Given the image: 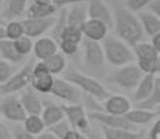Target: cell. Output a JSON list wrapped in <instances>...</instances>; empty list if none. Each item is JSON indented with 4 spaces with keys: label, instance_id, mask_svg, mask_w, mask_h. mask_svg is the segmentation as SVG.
<instances>
[{
    "label": "cell",
    "instance_id": "cell-1",
    "mask_svg": "<svg viewBox=\"0 0 160 139\" xmlns=\"http://www.w3.org/2000/svg\"><path fill=\"white\" fill-rule=\"evenodd\" d=\"M113 29L114 35L132 47L145 38V32L138 14L127 7H118L113 11Z\"/></svg>",
    "mask_w": 160,
    "mask_h": 139
},
{
    "label": "cell",
    "instance_id": "cell-2",
    "mask_svg": "<svg viewBox=\"0 0 160 139\" xmlns=\"http://www.w3.org/2000/svg\"><path fill=\"white\" fill-rule=\"evenodd\" d=\"M61 77L74 83L75 86H78L85 95L98 99L99 102H104L112 95L109 92V89L103 85V82L99 81V78L89 75L85 71L82 72V71H78L75 68H67L61 74Z\"/></svg>",
    "mask_w": 160,
    "mask_h": 139
},
{
    "label": "cell",
    "instance_id": "cell-3",
    "mask_svg": "<svg viewBox=\"0 0 160 139\" xmlns=\"http://www.w3.org/2000/svg\"><path fill=\"white\" fill-rule=\"evenodd\" d=\"M106 56V63L113 67H121L125 64L135 63V53L132 46L120 39L117 35H107L102 41Z\"/></svg>",
    "mask_w": 160,
    "mask_h": 139
},
{
    "label": "cell",
    "instance_id": "cell-4",
    "mask_svg": "<svg viewBox=\"0 0 160 139\" xmlns=\"http://www.w3.org/2000/svg\"><path fill=\"white\" fill-rule=\"evenodd\" d=\"M82 45V67L84 71L89 75H93L96 78L102 77L104 72V66H106V56L102 42L91 41V39H84Z\"/></svg>",
    "mask_w": 160,
    "mask_h": 139
},
{
    "label": "cell",
    "instance_id": "cell-5",
    "mask_svg": "<svg viewBox=\"0 0 160 139\" xmlns=\"http://www.w3.org/2000/svg\"><path fill=\"white\" fill-rule=\"evenodd\" d=\"M143 71L138 67L137 63H130L121 67H116L114 71L104 77V82L116 85L125 91H134L143 77Z\"/></svg>",
    "mask_w": 160,
    "mask_h": 139
},
{
    "label": "cell",
    "instance_id": "cell-6",
    "mask_svg": "<svg viewBox=\"0 0 160 139\" xmlns=\"http://www.w3.org/2000/svg\"><path fill=\"white\" fill-rule=\"evenodd\" d=\"M134 53H135V63L138 64L143 72H152L158 74V63L160 54L152 45V42L142 41L134 46Z\"/></svg>",
    "mask_w": 160,
    "mask_h": 139
},
{
    "label": "cell",
    "instance_id": "cell-7",
    "mask_svg": "<svg viewBox=\"0 0 160 139\" xmlns=\"http://www.w3.org/2000/svg\"><path fill=\"white\" fill-rule=\"evenodd\" d=\"M50 95L68 104H78L84 102V92L63 77H56Z\"/></svg>",
    "mask_w": 160,
    "mask_h": 139
},
{
    "label": "cell",
    "instance_id": "cell-8",
    "mask_svg": "<svg viewBox=\"0 0 160 139\" xmlns=\"http://www.w3.org/2000/svg\"><path fill=\"white\" fill-rule=\"evenodd\" d=\"M32 61L25 63L20 70H17L13 74L7 82L0 85V95H11V93H20L24 88L31 85V79H32V70H33Z\"/></svg>",
    "mask_w": 160,
    "mask_h": 139
},
{
    "label": "cell",
    "instance_id": "cell-9",
    "mask_svg": "<svg viewBox=\"0 0 160 139\" xmlns=\"http://www.w3.org/2000/svg\"><path fill=\"white\" fill-rule=\"evenodd\" d=\"M66 114V118L70 121V124L72 125V128L78 129L79 132L88 135L92 129V120L89 118L88 111L85 109L84 103H78V104H68L64 103L61 104Z\"/></svg>",
    "mask_w": 160,
    "mask_h": 139
},
{
    "label": "cell",
    "instance_id": "cell-10",
    "mask_svg": "<svg viewBox=\"0 0 160 139\" xmlns=\"http://www.w3.org/2000/svg\"><path fill=\"white\" fill-rule=\"evenodd\" d=\"M0 111L3 118L11 122H22L28 116L20 100V96H15V93L3 95L0 99Z\"/></svg>",
    "mask_w": 160,
    "mask_h": 139
},
{
    "label": "cell",
    "instance_id": "cell-11",
    "mask_svg": "<svg viewBox=\"0 0 160 139\" xmlns=\"http://www.w3.org/2000/svg\"><path fill=\"white\" fill-rule=\"evenodd\" d=\"M54 79H56V75H53L50 72V70L48 68L45 61L39 60L38 63L33 64L31 85L33 86V89L36 92H39L42 95H50Z\"/></svg>",
    "mask_w": 160,
    "mask_h": 139
},
{
    "label": "cell",
    "instance_id": "cell-12",
    "mask_svg": "<svg viewBox=\"0 0 160 139\" xmlns=\"http://www.w3.org/2000/svg\"><path fill=\"white\" fill-rule=\"evenodd\" d=\"M88 116L95 124L110 127V128H125V129H137L138 127L131 124L124 116H114L109 114L104 110H95L88 111Z\"/></svg>",
    "mask_w": 160,
    "mask_h": 139
},
{
    "label": "cell",
    "instance_id": "cell-13",
    "mask_svg": "<svg viewBox=\"0 0 160 139\" xmlns=\"http://www.w3.org/2000/svg\"><path fill=\"white\" fill-rule=\"evenodd\" d=\"M56 22V17H46V18H22V24L25 28V35L31 36L32 39H38L45 36L53 28Z\"/></svg>",
    "mask_w": 160,
    "mask_h": 139
},
{
    "label": "cell",
    "instance_id": "cell-14",
    "mask_svg": "<svg viewBox=\"0 0 160 139\" xmlns=\"http://www.w3.org/2000/svg\"><path fill=\"white\" fill-rule=\"evenodd\" d=\"M20 100L28 114H42L43 111L45 103L32 85H28L20 92Z\"/></svg>",
    "mask_w": 160,
    "mask_h": 139
},
{
    "label": "cell",
    "instance_id": "cell-15",
    "mask_svg": "<svg viewBox=\"0 0 160 139\" xmlns=\"http://www.w3.org/2000/svg\"><path fill=\"white\" fill-rule=\"evenodd\" d=\"M109 25L100 20H95V18H88L81 27L82 32H84L85 39H91V41L102 42L107 35H109Z\"/></svg>",
    "mask_w": 160,
    "mask_h": 139
},
{
    "label": "cell",
    "instance_id": "cell-16",
    "mask_svg": "<svg viewBox=\"0 0 160 139\" xmlns=\"http://www.w3.org/2000/svg\"><path fill=\"white\" fill-rule=\"evenodd\" d=\"M132 109L131 100H128L125 96L121 95H110L106 100L103 102V110L109 114L114 116H125Z\"/></svg>",
    "mask_w": 160,
    "mask_h": 139
},
{
    "label": "cell",
    "instance_id": "cell-17",
    "mask_svg": "<svg viewBox=\"0 0 160 139\" xmlns=\"http://www.w3.org/2000/svg\"><path fill=\"white\" fill-rule=\"evenodd\" d=\"M88 14L89 18L100 20L113 28V11L109 8L104 0H88Z\"/></svg>",
    "mask_w": 160,
    "mask_h": 139
},
{
    "label": "cell",
    "instance_id": "cell-18",
    "mask_svg": "<svg viewBox=\"0 0 160 139\" xmlns=\"http://www.w3.org/2000/svg\"><path fill=\"white\" fill-rule=\"evenodd\" d=\"M155 79L156 74H143V77L141 78L139 83L137 85V88L134 89V93H132V102L135 104L142 103V102H145L150 97V95L153 93V88H155Z\"/></svg>",
    "mask_w": 160,
    "mask_h": 139
},
{
    "label": "cell",
    "instance_id": "cell-19",
    "mask_svg": "<svg viewBox=\"0 0 160 139\" xmlns=\"http://www.w3.org/2000/svg\"><path fill=\"white\" fill-rule=\"evenodd\" d=\"M58 52V42L53 36H41L33 43V52L38 60H46L52 54Z\"/></svg>",
    "mask_w": 160,
    "mask_h": 139
},
{
    "label": "cell",
    "instance_id": "cell-20",
    "mask_svg": "<svg viewBox=\"0 0 160 139\" xmlns=\"http://www.w3.org/2000/svg\"><path fill=\"white\" fill-rule=\"evenodd\" d=\"M89 18L88 14V3H78L71 4L68 8H66V21L67 25L82 27L84 22Z\"/></svg>",
    "mask_w": 160,
    "mask_h": 139
},
{
    "label": "cell",
    "instance_id": "cell-21",
    "mask_svg": "<svg viewBox=\"0 0 160 139\" xmlns=\"http://www.w3.org/2000/svg\"><path fill=\"white\" fill-rule=\"evenodd\" d=\"M137 14H138V17H139V20H141L143 32H145L146 36L152 38V36H155L156 33L160 32V18L153 13V11L145 8V10L138 11Z\"/></svg>",
    "mask_w": 160,
    "mask_h": 139
},
{
    "label": "cell",
    "instance_id": "cell-22",
    "mask_svg": "<svg viewBox=\"0 0 160 139\" xmlns=\"http://www.w3.org/2000/svg\"><path fill=\"white\" fill-rule=\"evenodd\" d=\"M124 117L135 127H142V125L150 124L155 120V117H158V113H156V110L135 107V109H131Z\"/></svg>",
    "mask_w": 160,
    "mask_h": 139
},
{
    "label": "cell",
    "instance_id": "cell-23",
    "mask_svg": "<svg viewBox=\"0 0 160 139\" xmlns=\"http://www.w3.org/2000/svg\"><path fill=\"white\" fill-rule=\"evenodd\" d=\"M58 7L53 2L49 3H35L32 2L27 8L25 17L29 18H46V17H53L57 13Z\"/></svg>",
    "mask_w": 160,
    "mask_h": 139
},
{
    "label": "cell",
    "instance_id": "cell-24",
    "mask_svg": "<svg viewBox=\"0 0 160 139\" xmlns=\"http://www.w3.org/2000/svg\"><path fill=\"white\" fill-rule=\"evenodd\" d=\"M102 134L106 139H142V134L138 129H125V128H110V127L99 125Z\"/></svg>",
    "mask_w": 160,
    "mask_h": 139
},
{
    "label": "cell",
    "instance_id": "cell-25",
    "mask_svg": "<svg viewBox=\"0 0 160 139\" xmlns=\"http://www.w3.org/2000/svg\"><path fill=\"white\" fill-rule=\"evenodd\" d=\"M41 116H42V118H43L46 127L54 125L56 122L66 118V114H64V110H63V107H61V104H56V103H45L43 111H42Z\"/></svg>",
    "mask_w": 160,
    "mask_h": 139
},
{
    "label": "cell",
    "instance_id": "cell-26",
    "mask_svg": "<svg viewBox=\"0 0 160 139\" xmlns=\"http://www.w3.org/2000/svg\"><path fill=\"white\" fill-rule=\"evenodd\" d=\"M0 56H2V58H4V60L14 63V64L22 63L27 58L17 52V49L14 46V41L7 39V38L0 39Z\"/></svg>",
    "mask_w": 160,
    "mask_h": 139
},
{
    "label": "cell",
    "instance_id": "cell-27",
    "mask_svg": "<svg viewBox=\"0 0 160 139\" xmlns=\"http://www.w3.org/2000/svg\"><path fill=\"white\" fill-rule=\"evenodd\" d=\"M22 128L33 137H38L48 129V127H46L41 114H28L27 118L22 121Z\"/></svg>",
    "mask_w": 160,
    "mask_h": 139
},
{
    "label": "cell",
    "instance_id": "cell-28",
    "mask_svg": "<svg viewBox=\"0 0 160 139\" xmlns=\"http://www.w3.org/2000/svg\"><path fill=\"white\" fill-rule=\"evenodd\" d=\"M46 63L48 68L50 70V72L53 75H61L64 71L67 70V58H66V54H63L60 50L57 53L52 54L50 57H48L46 60H42Z\"/></svg>",
    "mask_w": 160,
    "mask_h": 139
},
{
    "label": "cell",
    "instance_id": "cell-29",
    "mask_svg": "<svg viewBox=\"0 0 160 139\" xmlns=\"http://www.w3.org/2000/svg\"><path fill=\"white\" fill-rule=\"evenodd\" d=\"M28 6V0H8L6 15L10 20H18L20 17L27 14Z\"/></svg>",
    "mask_w": 160,
    "mask_h": 139
},
{
    "label": "cell",
    "instance_id": "cell-30",
    "mask_svg": "<svg viewBox=\"0 0 160 139\" xmlns=\"http://www.w3.org/2000/svg\"><path fill=\"white\" fill-rule=\"evenodd\" d=\"M160 106V74L156 75L155 79V88H153V93L148 100L142 103H137V107H142V109H149V110H156Z\"/></svg>",
    "mask_w": 160,
    "mask_h": 139
},
{
    "label": "cell",
    "instance_id": "cell-31",
    "mask_svg": "<svg viewBox=\"0 0 160 139\" xmlns=\"http://www.w3.org/2000/svg\"><path fill=\"white\" fill-rule=\"evenodd\" d=\"M4 31L6 38L11 39V41H15V39L25 35V28H24L22 20H10L4 25Z\"/></svg>",
    "mask_w": 160,
    "mask_h": 139
},
{
    "label": "cell",
    "instance_id": "cell-32",
    "mask_svg": "<svg viewBox=\"0 0 160 139\" xmlns=\"http://www.w3.org/2000/svg\"><path fill=\"white\" fill-rule=\"evenodd\" d=\"M84 32H82L81 27H75V25H66L61 32V39L64 41H71V42H75V43H79L81 45L84 42Z\"/></svg>",
    "mask_w": 160,
    "mask_h": 139
},
{
    "label": "cell",
    "instance_id": "cell-33",
    "mask_svg": "<svg viewBox=\"0 0 160 139\" xmlns=\"http://www.w3.org/2000/svg\"><path fill=\"white\" fill-rule=\"evenodd\" d=\"M33 43H35V42L32 41V38H31V36L24 35V36H21V38L15 39V41H14V46H15L17 52L21 56L28 57V56L33 52Z\"/></svg>",
    "mask_w": 160,
    "mask_h": 139
},
{
    "label": "cell",
    "instance_id": "cell-34",
    "mask_svg": "<svg viewBox=\"0 0 160 139\" xmlns=\"http://www.w3.org/2000/svg\"><path fill=\"white\" fill-rule=\"evenodd\" d=\"M15 71H17V68H15L14 63H10L4 58H0V85L7 82Z\"/></svg>",
    "mask_w": 160,
    "mask_h": 139
},
{
    "label": "cell",
    "instance_id": "cell-35",
    "mask_svg": "<svg viewBox=\"0 0 160 139\" xmlns=\"http://www.w3.org/2000/svg\"><path fill=\"white\" fill-rule=\"evenodd\" d=\"M48 129L50 132H53L56 137H58L60 139H63L64 138V135L67 134V132L70 131V129H72V125L70 124V121L67 118H63L61 121H58L56 122L54 125H50V127H48Z\"/></svg>",
    "mask_w": 160,
    "mask_h": 139
},
{
    "label": "cell",
    "instance_id": "cell-36",
    "mask_svg": "<svg viewBox=\"0 0 160 139\" xmlns=\"http://www.w3.org/2000/svg\"><path fill=\"white\" fill-rule=\"evenodd\" d=\"M79 46H81L79 43L71 41H64V39L58 41V50L66 56H75L79 52Z\"/></svg>",
    "mask_w": 160,
    "mask_h": 139
},
{
    "label": "cell",
    "instance_id": "cell-37",
    "mask_svg": "<svg viewBox=\"0 0 160 139\" xmlns=\"http://www.w3.org/2000/svg\"><path fill=\"white\" fill-rule=\"evenodd\" d=\"M152 2L153 0H125V7L135 11V13H138V11L148 8V6Z\"/></svg>",
    "mask_w": 160,
    "mask_h": 139
},
{
    "label": "cell",
    "instance_id": "cell-38",
    "mask_svg": "<svg viewBox=\"0 0 160 139\" xmlns=\"http://www.w3.org/2000/svg\"><path fill=\"white\" fill-rule=\"evenodd\" d=\"M11 132H13V139H36V137L31 135L24 128H15Z\"/></svg>",
    "mask_w": 160,
    "mask_h": 139
},
{
    "label": "cell",
    "instance_id": "cell-39",
    "mask_svg": "<svg viewBox=\"0 0 160 139\" xmlns=\"http://www.w3.org/2000/svg\"><path fill=\"white\" fill-rule=\"evenodd\" d=\"M84 135H85V134L79 132L78 129L72 128V129H70V131L67 132L66 135H64L63 139H84Z\"/></svg>",
    "mask_w": 160,
    "mask_h": 139
},
{
    "label": "cell",
    "instance_id": "cell-40",
    "mask_svg": "<svg viewBox=\"0 0 160 139\" xmlns=\"http://www.w3.org/2000/svg\"><path fill=\"white\" fill-rule=\"evenodd\" d=\"M0 139H13V132L4 125H0Z\"/></svg>",
    "mask_w": 160,
    "mask_h": 139
},
{
    "label": "cell",
    "instance_id": "cell-41",
    "mask_svg": "<svg viewBox=\"0 0 160 139\" xmlns=\"http://www.w3.org/2000/svg\"><path fill=\"white\" fill-rule=\"evenodd\" d=\"M148 10L153 11V13L160 18V0H153V2L148 6Z\"/></svg>",
    "mask_w": 160,
    "mask_h": 139
},
{
    "label": "cell",
    "instance_id": "cell-42",
    "mask_svg": "<svg viewBox=\"0 0 160 139\" xmlns=\"http://www.w3.org/2000/svg\"><path fill=\"white\" fill-rule=\"evenodd\" d=\"M88 138L89 139H106V137H104V135L102 134V131H100V128L93 129V127H92L91 132L88 134Z\"/></svg>",
    "mask_w": 160,
    "mask_h": 139
},
{
    "label": "cell",
    "instance_id": "cell-43",
    "mask_svg": "<svg viewBox=\"0 0 160 139\" xmlns=\"http://www.w3.org/2000/svg\"><path fill=\"white\" fill-rule=\"evenodd\" d=\"M36 139H60V138L56 137V135H54L53 132H50L49 129H46V131H43L41 135H38Z\"/></svg>",
    "mask_w": 160,
    "mask_h": 139
},
{
    "label": "cell",
    "instance_id": "cell-44",
    "mask_svg": "<svg viewBox=\"0 0 160 139\" xmlns=\"http://www.w3.org/2000/svg\"><path fill=\"white\" fill-rule=\"evenodd\" d=\"M150 42H152V45L155 46V49L159 52V54H160V32L156 33L155 36H152V38H150Z\"/></svg>",
    "mask_w": 160,
    "mask_h": 139
},
{
    "label": "cell",
    "instance_id": "cell-45",
    "mask_svg": "<svg viewBox=\"0 0 160 139\" xmlns=\"http://www.w3.org/2000/svg\"><path fill=\"white\" fill-rule=\"evenodd\" d=\"M149 139H160V128L152 127L149 132Z\"/></svg>",
    "mask_w": 160,
    "mask_h": 139
},
{
    "label": "cell",
    "instance_id": "cell-46",
    "mask_svg": "<svg viewBox=\"0 0 160 139\" xmlns=\"http://www.w3.org/2000/svg\"><path fill=\"white\" fill-rule=\"evenodd\" d=\"M88 0H63L61 3V7L64 6H71V4H78V3H87Z\"/></svg>",
    "mask_w": 160,
    "mask_h": 139
},
{
    "label": "cell",
    "instance_id": "cell-47",
    "mask_svg": "<svg viewBox=\"0 0 160 139\" xmlns=\"http://www.w3.org/2000/svg\"><path fill=\"white\" fill-rule=\"evenodd\" d=\"M6 38V31H4V27L0 25V39H4Z\"/></svg>",
    "mask_w": 160,
    "mask_h": 139
},
{
    "label": "cell",
    "instance_id": "cell-48",
    "mask_svg": "<svg viewBox=\"0 0 160 139\" xmlns=\"http://www.w3.org/2000/svg\"><path fill=\"white\" fill-rule=\"evenodd\" d=\"M52 2H53L54 4H56L58 8H60V7H61V3H63V0H52Z\"/></svg>",
    "mask_w": 160,
    "mask_h": 139
},
{
    "label": "cell",
    "instance_id": "cell-49",
    "mask_svg": "<svg viewBox=\"0 0 160 139\" xmlns=\"http://www.w3.org/2000/svg\"><path fill=\"white\" fill-rule=\"evenodd\" d=\"M32 2H35V3H49V2H52V0H32Z\"/></svg>",
    "mask_w": 160,
    "mask_h": 139
},
{
    "label": "cell",
    "instance_id": "cell-50",
    "mask_svg": "<svg viewBox=\"0 0 160 139\" xmlns=\"http://www.w3.org/2000/svg\"><path fill=\"white\" fill-rule=\"evenodd\" d=\"M153 127H158V128H160V117H159V118L155 121V124H153Z\"/></svg>",
    "mask_w": 160,
    "mask_h": 139
},
{
    "label": "cell",
    "instance_id": "cell-51",
    "mask_svg": "<svg viewBox=\"0 0 160 139\" xmlns=\"http://www.w3.org/2000/svg\"><path fill=\"white\" fill-rule=\"evenodd\" d=\"M3 120H4V118H3V116H2V111H0V125H3Z\"/></svg>",
    "mask_w": 160,
    "mask_h": 139
},
{
    "label": "cell",
    "instance_id": "cell-52",
    "mask_svg": "<svg viewBox=\"0 0 160 139\" xmlns=\"http://www.w3.org/2000/svg\"><path fill=\"white\" fill-rule=\"evenodd\" d=\"M156 113H158V116H160V106L156 109Z\"/></svg>",
    "mask_w": 160,
    "mask_h": 139
},
{
    "label": "cell",
    "instance_id": "cell-53",
    "mask_svg": "<svg viewBox=\"0 0 160 139\" xmlns=\"http://www.w3.org/2000/svg\"><path fill=\"white\" fill-rule=\"evenodd\" d=\"M3 2H4V0H0V4H2V3H3Z\"/></svg>",
    "mask_w": 160,
    "mask_h": 139
}]
</instances>
